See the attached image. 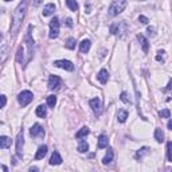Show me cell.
<instances>
[{
  "label": "cell",
  "instance_id": "cell-1",
  "mask_svg": "<svg viewBox=\"0 0 172 172\" xmlns=\"http://www.w3.org/2000/svg\"><path fill=\"white\" fill-rule=\"evenodd\" d=\"M30 0H22L20 4L16 7V9L12 13V24H11V32L16 34L19 31L20 26H22V22L26 16V11H27V5H28Z\"/></svg>",
  "mask_w": 172,
  "mask_h": 172
},
{
  "label": "cell",
  "instance_id": "cell-2",
  "mask_svg": "<svg viewBox=\"0 0 172 172\" xmlns=\"http://www.w3.org/2000/svg\"><path fill=\"white\" fill-rule=\"evenodd\" d=\"M125 7H126V0H113L112 4L109 5L108 12H109L110 16H117L125 9Z\"/></svg>",
  "mask_w": 172,
  "mask_h": 172
},
{
  "label": "cell",
  "instance_id": "cell-3",
  "mask_svg": "<svg viewBox=\"0 0 172 172\" xmlns=\"http://www.w3.org/2000/svg\"><path fill=\"white\" fill-rule=\"evenodd\" d=\"M32 100H34V94L30 92V90H23V92H20L19 96H18V102L22 106H27Z\"/></svg>",
  "mask_w": 172,
  "mask_h": 172
},
{
  "label": "cell",
  "instance_id": "cell-4",
  "mask_svg": "<svg viewBox=\"0 0 172 172\" xmlns=\"http://www.w3.org/2000/svg\"><path fill=\"white\" fill-rule=\"evenodd\" d=\"M59 35V19L58 18H54L51 22H50V39H55L58 38Z\"/></svg>",
  "mask_w": 172,
  "mask_h": 172
},
{
  "label": "cell",
  "instance_id": "cell-5",
  "mask_svg": "<svg viewBox=\"0 0 172 172\" xmlns=\"http://www.w3.org/2000/svg\"><path fill=\"white\" fill-rule=\"evenodd\" d=\"M54 66L59 67V69L66 70V71H73V70H74V65L70 62V60H66V59L55 60V62H54Z\"/></svg>",
  "mask_w": 172,
  "mask_h": 172
},
{
  "label": "cell",
  "instance_id": "cell-6",
  "mask_svg": "<svg viewBox=\"0 0 172 172\" xmlns=\"http://www.w3.org/2000/svg\"><path fill=\"white\" fill-rule=\"evenodd\" d=\"M60 85H62V79H60L58 75H50V78H49V85H47L50 90L58 89Z\"/></svg>",
  "mask_w": 172,
  "mask_h": 172
},
{
  "label": "cell",
  "instance_id": "cell-7",
  "mask_svg": "<svg viewBox=\"0 0 172 172\" xmlns=\"http://www.w3.org/2000/svg\"><path fill=\"white\" fill-rule=\"evenodd\" d=\"M23 144H24V137H23V129L18 133V137H16V155L18 156H22L23 153Z\"/></svg>",
  "mask_w": 172,
  "mask_h": 172
},
{
  "label": "cell",
  "instance_id": "cell-8",
  "mask_svg": "<svg viewBox=\"0 0 172 172\" xmlns=\"http://www.w3.org/2000/svg\"><path fill=\"white\" fill-rule=\"evenodd\" d=\"M30 134H31V137H42L45 132H43V128L39 125V124H35V125H32V128L30 129Z\"/></svg>",
  "mask_w": 172,
  "mask_h": 172
},
{
  "label": "cell",
  "instance_id": "cell-9",
  "mask_svg": "<svg viewBox=\"0 0 172 172\" xmlns=\"http://www.w3.org/2000/svg\"><path fill=\"white\" fill-rule=\"evenodd\" d=\"M90 108L93 109V112L96 114H101V101L100 98H93L90 100Z\"/></svg>",
  "mask_w": 172,
  "mask_h": 172
},
{
  "label": "cell",
  "instance_id": "cell-10",
  "mask_svg": "<svg viewBox=\"0 0 172 172\" xmlns=\"http://www.w3.org/2000/svg\"><path fill=\"white\" fill-rule=\"evenodd\" d=\"M90 46H92V42L89 39H83L82 42L79 43V51L82 54H86L90 50Z\"/></svg>",
  "mask_w": 172,
  "mask_h": 172
},
{
  "label": "cell",
  "instance_id": "cell-11",
  "mask_svg": "<svg viewBox=\"0 0 172 172\" xmlns=\"http://www.w3.org/2000/svg\"><path fill=\"white\" fill-rule=\"evenodd\" d=\"M97 78H98V81H100L101 83H104V85H105V83L108 82V79H109V73H108V70H105V69L100 70Z\"/></svg>",
  "mask_w": 172,
  "mask_h": 172
},
{
  "label": "cell",
  "instance_id": "cell-12",
  "mask_svg": "<svg viewBox=\"0 0 172 172\" xmlns=\"http://www.w3.org/2000/svg\"><path fill=\"white\" fill-rule=\"evenodd\" d=\"M62 157H60V155L58 152H54L51 155V157H50V164L51 166H59L60 163H62Z\"/></svg>",
  "mask_w": 172,
  "mask_h": 172
},
{
  "label": "cell",
  "instance_id": "cell-13",
  "mask_svg": "<svg viewBox=\"0 0 172 172\" xmlns=\"http://www.w3.org/2000/svg\"><path fill=\"white\" fill-rule=\"evenodd\" d=\"M137 39H139L140 45H141V47H143V51H144V53H148L149 45H148V40L145 39V36L141 35V34H139V35H137Z\"/></svg>",
  "mask_w": 172,
  "mask_h": 172
},
{
  "label": "cell",
  "instance_id": "cell-14",
  "mask_svg": "<svg viewBox=\"0 0 172 172\" xmlns=\"http://www.w3.org/2000/svg\"><path fill=\"white\" fill-rule=\"evenodd\" d=\"M11 147V139L7 136H2L0 137V148L2 149H7V148Z\"/></svg>",
  "mask_w": 172,
  "mask_h": 172
},
{
  "label": "cell",
  "instance_id": "cell-15",
  "mask_svg": "<svg viewBox=\"0 0 172 172\" xmlns=\"http://www.w3.org/2000/svg\"><path fill=\"white\" fill-rule=\"evenodd\" d=\"M54 11H55V5H54L53 3H50V4H46L45 8H43V16H50V15H53Z\"/></svg>",
  "mask_w": 172,
  "mask_h": 172
},
{
  "label": "cell",
  "instance_id": "cell-16",
  "mask_svg": "<svg viewBox=\"0 0 172 172\" xmlns=\"http://www.w3.org/2000/svg\"><path fill=\"white\" fill-rule=\"evenodd\" d=\"M46 155H47V145H42V147H39L38 152H36V155H35V159L40 160V159H43Z\"/></svg>",
  "mask_w": 172,
  "mask_h": 172
},
{
  "label": "cell",
  "instance_id": "cell-17",
  "mask_svg": "<svg viewBox=\"0 0 172 172\" xmlns=\"http://www.w3.org/2000/svg\"><path fill=\"white\" fill-rule=\"evenodd\" d=\"M113 156H114L113 149H112V148H109V149H108V152H106V155H105V157L102 159V163L105 164V166H106V164H109V163H112Z\"/></svg>",
  "mask_w": 172,
  "mask_h": 172
},
{
  "label": "cell",
  "instance_id": "cell-18",
  "mask_svg": "<svg viewBox=\"0 0 172 172\" xmlns=\"http://www.w3.org/2000/svg\"><path fill=\"white\" fill-rule=\"evenodd\" d=\"M108 144H109L108 136H105V134H101V136L98 137V148H100V149H102V148H106Z\"/></svg>",
  "mask_w": 172,
  "mask_h": 172
},
{
  "label": "cell",
  "instance_id": "cell-19",
  "mask_svg": "<svg viewBox=\"0 0 172 172\" xmlns=\"http://www.w3.org/2000/svg\"><path fill=\"white\" fill-rule=\"evenodd\" d=\"M128 119V112L125 109H121L119 110V113H117V120H119V123H125Z\"/></svg>",
  "mask_w": 172,
  "mask_h": 172
},
{
  "label": "cell",
  "instance_id": "cell-20",
  "mask_svg": "<svg viewBox=\"0 0 172 172\" xmlns=\"http://www.w3.org/2000/svg\"><path fill=\"white\" fill-rule=\"evenodd\" d=\"M90 133V130H89V128H86V126H83V128H81V129L78 130V132L75 133V137L77 139H82V137H86L87 134Z\"/></svg>",
  "mask_w": 172,
  "mask_h": 172
},
{
  "label": "cell",
  "instance_id": "cell-21",
  "mask_svg": "<svg viewBox=\"0 0 172 172\" xmlns=\"http://www.w3.org/2000/svg\"><path fill=\"white\" fill-rule=\"evenodd\" d=\"M87 151H89V144H87L85 140H81L79 145H78V152L85 153V152H87Z\"/></svg>",
  "mask_w": 172,
  "mask_h": 172
},
{
  "label": "cell",
  "instance_id": "cell-22",
  "mask_svg": "<svg viewBox=\"0 0 172 172\" xmlns=\"http://www.w3.org/2000/svg\"><path fill=\"white\" fill-rule=\"evenodd\" d=\"M35 113H36V116L38 117H46V114H47V110H46V106L45 105H39L38 108H36V110H35Z\"/></svg>",
  "mask_w": 172,
  "mask_h": 172
},
{
  "label": "cell",
  "instance_id": "cell-23",
  "mask_svg": "<svg viewBox=\"0 0 172 172\" xmlns=\"http://www.w3.org/2000/svg\"><path fill=\"white\" fill-rule=\"evenodd\" d=\"M155 139H156L157 143H163L164 141V133L160 128H157V129L155 130Z\"/></svg>",
  "mask_w": 172,
  "mask_h": 172
},
{
  "label": "cell",
  "instance_id": "cell-24",
  "mask_svg": "<svg viewBox=\"0 0 172 172\" xmlns=\"http://www.w3.org/2000/svg\"><path fill=\"white\" fill-rule=\"evenodd\" d=\"M148 152H149V148H148V147H144V148H141V149H139V152L136 153V156H134V157H136V159H141V157L145 156Z\"/></svg>",
  "mask_w": 172,
  "mask_h": 172
},
{
  "label": "cell",
  "instance_id": "cell-25",
  "mask_svg": "<svg viewBox=\"0 0 172 172\" xmlns=\"http://www.w3.org/2000/svg\"><path fill=\"white\" fill-rule=\"evenodd\" d=\"M66 4H67V7H69V8L71 9V11H74V12L78 9V4H77L75 0H66Z\"/></svg>",
  "mask_w": 172,
  "mask_h": 172
},
{
  "label": "cell",
  "instance_id": "cell-26",
  "mask_svg": "<svg viewBox=\"0 0 172 172\" xmlns=\"http://www.w3.org/2000/svg\"><path fill=\"white\" fill-rule=\"evenodd\" d=\"M65 46H66V49H69V50L75 49V39H74V38H69L66 40Z\"/></svg>",
  "mask_w": 172,
  "mask_h": 172
},
{
  "label": "cell",
  "instance_id": "cell-27",
  "mask_svg": "<svg viewBox=\"0 0 172 172\" xmlns=\"http://www.w3.org/2000/svg\"><path fill=\"white\" fill-rule=\"evenodd\" d=\"M167 157H168V161L172 163V143L171 141L167 143Z\"/></svg>",
  "mask_w": 172,
  "mask_h": 172
},
{
  "label": "cell",
  "instance_id": "cell-28",
  "mask_svg": "<svg viewBox=\"0 0 172 172\" xmlns=\"http://www.w3.org/2000/svg\"><path fill=\"white\" fill-rule=\"evenodd\" d=\"M57 104V97L55 96H49L47 97V105H49L50 108H54Z\"/></svg>",
  "mask_w": 172,
  "mask_h": 172
},
{
  "label": "cell",
  "instance_id": "cell-29",
  "mask_svg": "<svg viewBox=\"0 0 172 172\" xmlns=\"http://www.w3.org/2000/svg\"><path fill=\"white\" fill-rule=\"evenodd\" d=\"M5 58H7V45L3 42V45H2V60H0V62L4 63L5 62Z\"/></svg>",
  "mask_w": 172,
  "mask_h": 172
},
{
  "label": "cell",
  "instance_id": "cell-30",
  "mask_svg": "<svg viewBox=\"0 0 172 172\" xmlns=\"http://www.w3.org/2000/svg\"><path fill=\"white\" fill-rule=\"evenodd\" d=\"M159 116L161 117V119H170L171 112L168 109H163V110H160V112H159Z\"/></svg>",
  "mask_w": 172,
  "mask_h": 172
},
{
  "label": "cell",
  "instance_id": "cell-31",
  "mask_svg": "<svg viewBox=\"0 0 172 172\" xmlns=\"http://www.w3.org/2000/svg\"><path fill=\"white\" fill-rule=\"evenodd\" d=\"M121 101H123V102H125V104H130V98H129V96H128V93L126 92H123L121 93Z\"/></svg>",
  "mask_w": 172,
  "mask_h": 172
},
{
  "label": "cell",
  "instance_id": "cell-32",
  "mask_svg": "<svg viewBox=\"0 0 172 172\" xmlns=\"http://www.w3.org/2000/svg\"><path fill=\"white\" fill-rule=\"evenodd\" d=\"M22 58H23V47L20 46L18 49V55H16V59H18V62H23Z\"/></svg>",
  "mask_w": 172,
  "mask_h": 172
},
{
  "label": "cell",
  "instance_id": "cell-33",
  "mask_svg": "<svg viewBox=\"0 0 172 172\" xmlns=\"http://www.w3.org/2000/svg\"><path fill=\"white\" fill-rule=\"evenodd\" d=\"M139 22H141V23H143V24H148V22H149V20H148V18H147V16L140 15V16H139Z\"/></svg>",
  "mask_w": 172,
  "mask_h": 172
},
{
  "label": "cell",
  "instance_id": "cell-34",
  "mask_svg": "<svg viewBox=\"0 0 172 172\" xmlns=\"http://www.w3.org/2000/svg\"><path fill=\"white\" fill-rule=\"evenodd\" d=\"M164 90H166V92H172V79L170 81V82H168V86H167Z\"/></svg>",
  "mask_w": 172,
  "mask_h": 172
},
{
  "label": "cell",
  "instance_id": "cell-35",
  "mask_svg": "<svg viewBox=\"0 0 172 172\" xmlns=\"http://www.w3.org/2000/svg\"><path fill=\"white\" fill-rule=\"evenodd\" d=\"M148 34H149V35H152V36H155V28H153V27H148Z\"/></svg>",
  "mask_w": 172,
  "mask_h": 172
},
{
  "label": "cell",
  "instance_id": "cell-36",
  "mask_svg": "<svg viewBox=\"0 0 172 172\" xmlns=\"http://www.w3.org/2000/svg\"><path fill=\"white\" fill-rule=\"evenodd\" d=\"M5 104H7L5 96H2V108H4V106H5Z\"/></svg>",
  "mask_w": 172,
  "mask_h": 172
},
{
  "label": "cell",
  "instance_id": "cell-37",
  "mask_svg": "<svg viewBox=\"0 0 172 172\" xmlns=\"http://www.w3.org/2000/svg\"><path fill=\"white\" fill-rule=\"evenodd\" d=\"M66 24H67V26H69V27H73V20H71V19H70V18H69V19H67V20H66Z\"/></svg>",
  "mask_w": 172,
  "mask_h": 172
},
{
  "label": "cell",
  "instance_id": "cell-38",
  "mask_svg": "<svg viewBox=\"0 0 172 172\" xmlns=\"http://www.w3.org/2000/svg\"><path fill=\"white\" fill-rule=\"evenodd\" d=\"M168 129H171V130H172V120L168 121Z\"/></svg>",
  "mask_w": 172,
  "mask_h": 172
},
{
  "label": "cell",
  "instance_id": "cell-39",
  "mask_svg": "<svg viewBox=\"0 0 172 172\" xmlns=\"http://www.w3.org/2000/svg\"><path fill=\"white\" fill-rule=\"evenodd\" d=\"M30 171H38V168H36V167H31V168H30Z\"/></svg>",
  "mask_w": 172,
  "mask_h": 172
},
{
  "label": "cell",
  "instance_id": "cell-40",
  "mask_svg": "<svg viewBox=\"0 0 172 172\" xmlns=\"http://www.w3.org/2000/svg\"><path fill=\"white\" fill-rule=\"evenodd\" d=\"M156 59H157V60H163V58H161V55H157V57H156Z\"/></svg>",
  "mask_w": 172,
  "mask_h": 172
},
{
  "label": "cell",
  "instance_id": "cell-41",
  "mask_svg": "<svg viewBox=\"0 0 172 172\" xmlns=\"http://www.w3.org/2000/svg\"><path fill=\"white\" fill-rule=\"evenodd\" d=\"M4 2H11V0H4Z\"/></svg>",
  "mask_w": 172,
  "mask_h": 172
},
{
  "label": "cell",
  "instance_id": "cell-42",
  "mask_svg": "<svg viewBox=\"0 0 172 172\" xmlns=\"http://www.w3.org/2000/svg\"><path fill=\"white\" fill-rule=\"evenodd\" d=\"M140 2H144V0H140Z\"/></svg>",
  "mask_w": 172,
  "mask_h": 172
}]
</instances>
